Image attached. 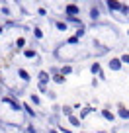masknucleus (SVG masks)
Here are the masks:
<instances>
[{
    "label": "nucleus",
    "instance_id": "f257e3e1",
    "mask_svg": "<svg viewBox=\"0 0 129 133\" xmlns=\"http://www.w3.org/2000/svg\"><path fill=\"white\" fill-rule=\"evenodd\" d=\"M2 102H4V104H8L10 108H12V110H16V112H18V110H22V108H24V106H22V104H18L16 100L8 98V96H4V98H2Z\"/></svg>",
    "mask_w": 129,
    "mask_h": 133
},
{
    "label": "nucleus",
    "instance_id": "f03ea898",
    "mask_svg": "<svg viewBox=\"0 0 129 133\" xmlns=\"http://www.w3.org/2000/svg\"><path fill=\"white\" fill-rule=\"evenodd\" d=\"M76 14H80V8H78L76 4H69V6H67V16H69V18H74Z\"/></svg>",
    "mask_w": 129,
    "mask_h": 133
},
{
    "label": "nucleus",
    "instance_id": "7ed1b4c3",
    "mask_svg": "<svg viewBox=\"0 0 129 133\" xmlns=\"http://www.w3.org/2000/svg\"><path fill=\"white\" fill-rule=\"evenodd\" d=\"M110 69H112V71H119L121 69V61L119 59H112V61H110Z\"/></svg>",
    "mask_w": 129,
    "mask_h": 133
},
{
    "label": "nucleus",
    "instance_id": "20e7f679",
    "mask_svg": "<svg viewBox=\"0 0 129 133\" xmlns=\"http://www.w3.org/2000/svg\"><path fill=\"white\" fill-rule=\"evenodd\" d=\"M47 82H49V75H47L45 71H41V72H39V84H41V86H45Z\"/></svg>",
    "mask_w": 129,
    "mask_h": 133
},
{
    "label": "nucleus",
    "instance_id": "39448f33",
    "mask_svg": "<svg viewBox=\"0 0 129 133\" xmlns=\"http://www.w3.org/2000/svg\"><path fill=\"white\" fill-rule=\"evenodd\" d=\"M121 6H123V4H119L117 0H110V2H108V8L110 10H121Z\"/></svg>",
    "mask_w": 129,
    "mask_h": 133
},
{
    "label": "nucleus",
    "instance_id": "423d86ee",
    "mask_svg": "<svg viewBox=\"0 0 129 133\" xmlns=\"http://www.w3.org/2000/svg\"><path fill=\"white\" fill-rule=\"evenodd\" d=\"M119 116L123 117V119H129V112H127L125 108H119Z\"/></svg>",
    "mask_w": 129,
    "mask_h": 133
},
{
    "label": "nucleus",
    "instance_id": "0eeeda50",
    "mask_svg": "<svg viewBox=\"0 0 129 133\" xmlns=\"http://www.w3.org/2000/svg\"><path fill=\"white\" fill-rule=\"evenodd\" d=\"M18 75H20V76H22L24 80H29V75H28V72L24 71V69H20V71H18Z\"/></svg>",
    "mask_w": 129,
    "mask_h": 133
},
{
    "label": "nucleus",
    "instance_id": "6e6552de",
    "mask_svg": "<svg viewBox=\"0 0 129 133\" xmlns=\"http://www.w3.org/2000/svg\"><path fill=\"white\" fill-rule=\"evenodd\" d=\"M69 121H71L72 125H80V119H78V117H74V116H69Z\"/></svg>",
    "mask_w": 129,
    "mask_h": 133
},
{
    "label": "nucleus",
    "instance_id": "1a4fd4ad",
    "mask_svg": "<svg viewBox=\"0 0 129 133\" xmlns=\"http://www.w3.org/2000/svg\"><path fill=\"white\" fill-rule=\"evenodd\" d=\"M55 82H57V84H63V82H65V76H63V75H57V76H55Z\"/></svg>",
    "mask_w": 129,
    "mask_h": 133
},
{
    "label": "nucleus",
    "instance_id": "9d476101",
    "mask_svg": "<svg viewBox=\"0 0 129 133\" xmlns=\"http://www.w3.org/2000/svg\"><path fill=\"white\" fill-rule=\"evenodd\" d=\"M102 116H104L106 119H113V114H110L108 110H104V112H102Z\"/></svg>",
    "mask_w": 129,
    "mask_h": 133
},
{
    "label": "nucleus",
    "instance_id": "9b49d317",
    "mask_svg": "<svg viewBox=\"0 0 129 133\" xmlns=\"http://www.w3.org/2000/svg\"><path fill=\"white\" fill-rule=\"evenodd\" d=\"M90 16L94 18V20H96V18H98V16H100V12H98V8H92V10H90Z\"/></svg>",
    "mask_w": 129,
    "mask_h": 133
},
{
    "label": "nucleus",
    "instance_id": "f8f14e48",
    "mask_svg": "<svg viewBox=\"0 0 129 133\" xmlns=\"http://www.w3.org/2000/svg\"><path fill=\"white\" fill-rule=\"evenodd\" d=\"M121 63H125V65H129V55L125 53V55H121V59H119Z\"/></svg>",
    "mask_w": 129,
    "mask_h": 133
},
{
    "label": "nucleus",
    "instance_id": "ddd939ff",
    "mask_svg": "<svg viewBox=\"0 0 129 133\" xmlns=\"http://www.w3.org/2000/svg\"><path fill=\"white\" fill-rule=\"evenodd\" d=\"M92 72H94V75H100V65H92Z\"/></svg>",
    "mask_w": 129,
    "mask_h": 133
},
{
    "label": "nucleus",
    "instance_id": "4468645a",
    "mask_svg": "<svg viewBox=\"0 0 129 133\" xmlns=\"http://www.w3.org/2000/svg\"><path fill=\"white\" fill-rule=\"evenodd\" d=\"M24 110H25V112H28V114H29V116H35V112H33V110H31V108H29V106H28V104H25V106H24Z\"/></svg>",
    "mask_w": 129,
    "mask_h": 133
},
{
    "label": "nucleus",
    "instance_id": "2eb2a0df",
    "mask_svg": "<svg viewBox=\"0 0 129 133\" xmlns=\"http://www.w3.org/2000/svg\"><path fill=\"white\" fill-rule=\"evenodd\" d=\"M57 28L61 29V31H65V29H67V24H63V22H57Z\"/></svg>",
    "mask_w": 129,
    "mask_h": 133
},
{
    "label": "nucleus",
    "instance_id": "dca6fc26",
    "mask_svg": "<svg viewBox=\"0 0 129 133\" xmlns=\"http://www.w3.org/2000/svg\"><path fill=\"white\" fill-rule=\"evenodd\" d=\"M25 57H29V59H31V57H35V51L28 49V51H25Z\"/></svg>",
    "mask_w": 129,
    "mask_h": 133
},
{
    "label": "nucleus",
    "instance_id": "f3484780",
    "mask_svg": "<svg viewBox=\"0 0 129 133\" xmlns=\"http://www.w3.org/2000/svg\"><path fill=\"white\" fill-rule=\"evenodd\" d=\"M121 12H123L125 16H129V6H121Z\"/></svg>",
    "mask_w": 129,
    "mask_h": 133
},
{
    "label": "nucleus",
    "instance_id": "a211bd4d",
    "mask_svg": "<svg viewBox=\"0 0 129 133\" xmlns=\"http://www.w3.org/2000/svg\"><path fill=\"white\" fill-rule=\"evenodd\" d=\"M71 71H72L71 66H63V75H69V72H71Z\"/></svg>",
    "mask_w": 129,
    "mask_h": 133
},
{
    "label": "nucleus",
    "instance_id": "6ab92c4d",
    "mask_svg": "<svg viewBox=\"0 0 129 133\" xmlns=\"http://www.w3.org/2000/svg\"><path fill=\"white\" fill-rule=\"evenodd\" d=\"M35 37H43V33H41V29H39V28H35Z\"/></svg>",
    "mask_w": 129,
    "mask_h": 133
},
{
    "label": "nucleus",
    "instance_id": "aec40b11",
    "mask_svg": "<svg viewBox=\"0 0 129 133\" xmlns=\"http://www.w3.org/2000/svg\"><path fill=\"white\" fill-rule=\"evenodd\" d=\"M31 102H33V104L37 106V104H39V98H37V96H31Z\"/></svg>",
    "mask_w": 129,
    "mask_h": 133
},
{
    "label": "nucleus",
    "instance_id": "412c9836",
    "mask_svg": "<svg viewBox=\"0 0 129 133\" xmlns=\"http://www.w3.org/2000/svg\"><path fill=\"white\" fill-rule=\"evenodd\" d=\"M63 112H65V114H67V116H71V114H72V110H71V108H69V106H67V108H65V110H63Z\"/></svg>",
    "mask_w": 129,
    "mask_h": 133
},
{
    "label": "nucleus",
    "instance_id": "4be33fe9",
    "mask_svg": "<svg viewBox=\"0 0 129 133\" xmlns=\"http://www.w3.org/2000/svg\"><path fill=\"white\" fill-rule=\"evenodd\" d=\"M49 133H57V131H55V129H49Z\"/></svg>",
    "mask_w": 129,
    "mask_h": 133
}]
</instances>
